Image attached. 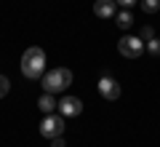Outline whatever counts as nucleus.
Here are the masks:
<instances>
[{
    "mask_svg": "<svg viewBox=\"0 0 160 147\" xmlns=\"http://www.w3.org/2000/svg\"><path fill=\"white\" fill-rule=\"evenodd\" d=\"M22 72H24V78H29V80L43 78V72H46V51L38 48V45L27 48L24 56H22Z\"/></svg>",
    "mask_w": 160,
    "mask_h": 147,
    "instance_id": "f257e3e1",
    "label": "nucleus"
},
{
    "mask_svg": "<svg viewBox=\"0 0 160 147\" xmlns=\"http://www.w3.org/2000/svg\"><path fill=\"white\" fill-rule=\"evenodd\" d=\"M40 83H43V91H46V94H59V91H67L69 86H72V72H69L67 67L46 70L43 78H40Z\"/></svg>",
    "mask_w": 160,
    "mask_h": 147,
    "instance_id": "f03ea898",
    "label": "nucleus"
},
{
    "mask_svg": "<svg viewBox=\"0 0 160 147\" xmlns=\"http://www.w3.org/2000/svg\"><path fill=\"white\" fill-rule=\"evenodd\" d=\"M144 48H147V43L142 38H136V35H123L120 43H118V51L123 56H128V59H139L144 54Z\"/></svg>",
    "mask_w": 160,
    "mask_h": 147,
    "instance_id": "7ed1b4c3",
    "label": "nucleus"
},
{
    "mask_svg": "<svg viewBox=\"0 0 160 147\" xmlns=\"http://www.w3.org/2000/svg\"><path fill=\"white\" fill-rule=\"evenodd\" d=\"M64 131V115L62 113H51L43 118V123H40V134L46 136V139H53V136H62Z\"/></svg>",
    "mask_w": 160,
    "mask_h": 147,
    "instance_id": "20e7f679",
    "label": "nucleus"
},
{
    "mask_svg": "<svg viewBox=\"0 0 160 147\" xmlns=\"http://www.w3.org/2000/svg\"><path fill=\"white\" fill-rule=\"evenodd\" d=\"M99 94H102L104 99H109V102H115V99H120L123 88H120V83L112 75H102V78H99Z\"/></svg>",
    "mask_w": 160,
    "mask_h": 147,
    "instance_id": "39448f33",
    "label": "nucleus"
},
{
    "mask_svg": "<svg viewBox=\"0 0 160 147\" xmlns=\"http://www.w3.org/2000/svg\"><path fill=\"white\" fill-rule=\"evenodd\" d=\"M59 113H62L64 118H78V115L83 113V102H80L78 96H62V99H59Z\"/></svg>",
    "mask_w": 160,
    "mask_h": 147,
    "instance_id": "423d86ee",
    "label": "nucleus"
},
{
    "mask_svg": "<svg viewBox=\"0 0 160 147\" xmlns=\"http://www.w3.org/2000/svg\"><path fill=\"white\" fill-rule=\"evenodd\" d=\"M115 6H118L115 0H96V3H93V13L102 16V19H112L115 16Z\"/></svg>",
    "mask_w": 160,
    "mask_h": 147,
    "instance_id": "0eeeda50",
    "label": "nucleus"
},
{
    "mask_svg": "<svg viewBox=\"0 0 160 147\" xmlns=\"http://www.w3.org/2000/svg\"><path fill=\"white\" fill-rule=\"evenodd\" d=\"M38 107H40V113H43V115H51V113H56V110H59V102L53 99V94H43L38 99Z\"/></svg>",
    "mask_w": 160,
    "mask_h": 147,
    "instance_id": "6e6552de",
    "label": "nucleus"
},
{
    "mask_svg": "<svg viewBox=\"0 0 160 147\" xmlns=\"http://www.w3.org/2000/svg\"><path fill=\"white\" fill-rule=\"evenodd\" d=\"M115 24H118L120 29H128L133 24V13L128 11V8H126V11H120V13H115Z\"/></svg>",
    "mask_w": 160,
    "mask_h": 147,
    "instance_id": "1a4fd4ad",
    "label": "nucleus"
},
{
    "mask_svg": "<svg viewBox=\"0 0 160 147\" xmlns=\"http://www.w3.org/2000/svg\"><path fill=\"white\" fill-rule=\"evenodd\" d=\"M144 13H158L160 11V0H142Z\"/></svg>",
    "mask_w": 160,
    "mask_h": 147,
    "instance_id": "9d476101",
    "label": "nucleus"
},
{
    "mask_svg": "<svg viewBox=\"0 0 160 147\" xmlns=\"http://www.w3.org/2000/svg\"><path fill=\"white\" fill-rule=\"evenodd\" d=\"M147 51L152 54V56H160V40H158V38L147 40Z\"/></svg>",
    "mask_w": 160,
    "mask_h": 147,
    "instance_id": "9b49d317",
    "label": "nucleus"
},
{
    "mask_svg": "<svg viewBox=\"0 0 160 147\" xmlns=\"http://www.w3.org/2000/svg\"><path fill=\"white\" fill-rule=\"evenodd\" d=\"M8 91H11V80H8L6 75H0V99H3Z\"/></svg>",
    "mask_w": 160,
    "mask_h": 147,
    "instance_id": "f8f14e48",
    "label": "nucleus"
},
{
    "mask_svg": "<svg viewBox=\"0 0 160 147\" xmlns=\"http://www.w3.org/2000/svg\"><path fill=\"white\" fill-rule=\"evenodd\" d=\"M139 38H142V40H152V38H155V29H152V27L147 24V27L142 29V35H139Z\"/></svg>",
    "mask_w": 160,
    "mask_h": 147,
    "instance_id": "ddd939ff",
    "label": "nucleus"
},
{
    "mask_svg": "<svg viewBox=\"0 0 160 147\" xmlns=\"http://www.w3.org/2000/svg\"><path fill=\"white\" fill-rule=\"evenodd\" d=\"M51 147H67V144H64L62 136H53V139H51Z\"/></svg>",
    "mask_w": 160,
    "mask_h": 147,
    "instance_id": "4468645a",
    "label": "nucleus"
},
{
    "mask_svg": "<svg viewBox=\"0 0 160 147\" xmlns=\"http://www.w3.org/2000/svg\"><path fill=\"white\" fill-rule=\"evenodd\" d=\"M115 3H118V6H123V8H128V6H133L136 0H115Z\"/></svg>",
    "mask_w": 160,
    "mask_h": 147,
    "instance_id": "2eb2a0df",
    "label": "nucleus"
}]
</instances>
